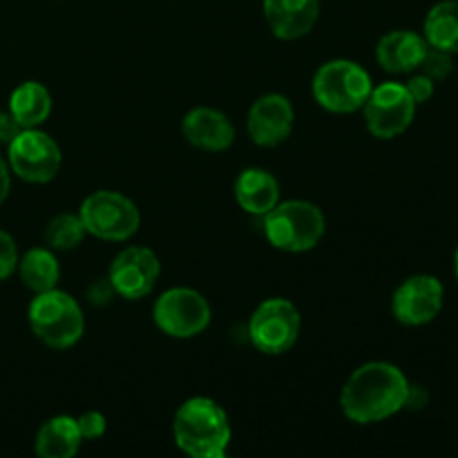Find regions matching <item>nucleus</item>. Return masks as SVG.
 <instances>
[{"mask_svg":"<svg viewBox=\"0 0 458 458\" xmlns=\"http://www.w3.org/2000/svg\"><path fill=\"white\" fill-rule=\"evenodd\" d=\"M30 325L43 344L52 349H70L83 338L85 318L70 293L52 289L36 293L31 300Z\"/></svg>","mask_w":458,"mask_h":458,"instance_id":"4","label":"nucleus"},{"mask_svg":"<svg viewBox=\"0 0 458 458\" xmlns=\"http://www.w3.org/2000/svg\"><path fill=\"white\" fill-rule=\"evenodd\" d=\"M419 70L420 74L429 76V79L437 83V81H445L447 76L452 74V70H454V61H452L450 52H443V49H437V47H428Z\"/></svg>","mask_w":458,"mask_h":458,"instance_id":"23","label":"nucleus"},{"mask_svg":"<svg viewBox=\"0 0 458 458\" xmlns=\"http://www.w3.org/2000/svg\"><path fill=\"white\" fill-rule=\"evenodd\" d=\"M89 300H92L94 304H107L112 300V295H116L114 286L110 284V280H97L92 286H89Z\"/></svg>","mask_w":458,"mask_h":458,"instance_id":"28","label":"nucleus"},{"mask_svg":"<svg viewBox=\"0 0 458 458\" xmlns=\"http://www.w3.org/2000/svg\"><path fill=\"white\" fill-rule=\"evenodd\" d=\"M445 300V289L437 276H411L403 282L392 298V311L401 325L423 327L437 320Z\"/></svg>","mask_w":458,"mask_h":458,"instance_id":"11","label":"nucleus"},{"mask_svg":"<svg viewBox=\"0 0 458 458\" xmlns=\"http://www.w3.org/2000/svg\"><path fill=\"white\" fill-rule=\"evenodd\" d=\"M22 125L13 119L12 112H0V143L9 146L18 134L22 132Z\"/></svg>","mask_w":458,"mask_h":458,"instance_id":"27","label":"nucleus"},{"mask_svg":"<svg viewBox=\"0 0 458 458\" xmlns=\"http://www.w3.org/2000/svg\"><path fill=\"white\" fill-rule=\"evenodd\" d=\"M454 276H456V280H458V249H456V253H454Z\"/></svg>","mask_w":458,"mask_h":458,"instance_id":"30","label":"nucleus"},{"mask_svg":"<svg viewBox=\"0 0 458 458\" xmlns=\"http://www.w3.org/2000/svg\"><path fill=\"white\" fill-rule=\"evenodd\" d=\"M235 197L242 210L264 217L280 201V183L262 168H249L237 177Z\"/></svg>","mask_w":458,"mask_h":458,"instance_id":"17","label":"nucleus"},{"mask_svg":"<svg viewBox=\"0 0 458 458\" xmlns=\"http://www.w3.org/2000/svg\"><path fill=\"white\" fill-rule=\"evenodd\" d=\"M83 437L72 416H54L36 434V454L40 458H72L79 452Z\"/></svg>","mask_w":458,"mask_h":458,"instance_id":"18","label":"nucleus"},{"mask_svg":"<svg viewBox=\"0 0 458 458\" xmlns=\"http://www.w3.org/2000/svg\"><path fill=\"white\" fill-rule=\"evenodd\" d=\"M161 276V262L146 246L123 249L110 264L107 280L114 286L116 295L125 300H141L152 293Z\"/></svg>","mask_w":458,"mask_h":458,"instance_id":"12","label":"nucleus"},{"mask_svg":"<svg viewBox=\"0 0 458 458\" xmlns=\"http://www.w3.org/2000/svg\"><path fill=\"white\" fill-rule=\"evenodd\" d=\"M428 47L429 45L425 36L416 34V31L396 30L378 40L376 58H378L380 67L389 74H407V72L419 70Z\"/></svg>","mask_w":458,"mask_h":458,"instance_id":"16","label":"nucleus"},{"mask_svg":"<svg viewBox=\"0 0 458 458\" xmlns=\"http://www.w3.org/2000/svg\"><path fill=\"white\" fill-rule=\"evenodd\" d=\"M320 16V0H264V18L282 40L307 36Z\"/></svg>","mask_w":458,"mask_h":458,"instance_id":"15","label":"nucleus"},{"mask_svg":"<svg viewBox=\"0 0 458 458\" xmlns=\"http://www.w3.org/2000/svg\"><path fill=\"white\" fill-rule=\"evenodd\" d=\"M410 387L407 376L392 362H367L343 387L340 407L353 423H380L407 407Z\"/></svg>","mask_w":458,"mask_h":458,"instance_id":"1","label":"nucleus"},{"mask_svg":"<svg viewBox=\"0 0 458 458\" xmlns=\"http://www.w3.org/2000/svg\"><path fill=\"white\" fill-rule=\"evenodd\" d=\"M325 215L311 201H277L264 215V233L276 249L286 253H304L320 244L325 235Z\"/></svg>","mask_w":458,"mask_h":458,"instance_id":"3","label":"nucleus"},{"mask_svg":"<svg viewBox=\"0 0 458 458\" xmlns=\"http://www.w3.org/2000/svg\"><path fill=\"white\" fill-rule=\"evenodd\" d=\"M155 325L170 338H195L210 325V304L197 291L179 286L159 295L155 304Z\"/></svg>","mask_w":458,"mask_h":458,"instance_id":"9","label":"nucleus"},{"mask_svg":"<svg viewBox=\"0 0 458 458\" xmlns=\"http://www.w3.org/2000/svg\"><path fill=\"white\" fill-rule=\"evenodd\" d=\"M9 112L22 128H38L52 114V94L36 81H25L9 97Z\"/></svg>","mask_w":458,"mask_h":458,"instance_id":"19","label":"nucleus"},{"mask_svg":"<svg viewBox=\"0 0 458 458\" xmlns=\"http://www.w3.org/2000/svg\"><path fill=\"white\" fill-rule=\"evenodd\" d=\"M7 164L22 182L47 183L61 168V148L47 132L25 128L7 146Z\"/></svg>","mask_w":458,"mask_h":458,"instance_id":"8","label":"nucleus"},{"mask_svg":"<svg viewBox=\"0 0 458 458\" xmlns=\"http://www.w3.org/2000/svg\"><path fill=\"white\" fill-rule=\"evenodd\" d=\"M371 76L362 65L353 61H329L313 76V97L325 110L335 114H349L365 106L369 98Z\"/></svg>","mask_w":458,"mask_h":458,"instance_id":"5","label":"nucleus"},{"mask_svg":"<svg viewBox=\"0 0 458 458\" xmlns=\"http://www.w3.org/2000/svg\"><path fill=\"white\" fill-rule=\"evenodd\" d=\"M79 217L89 235L106 242H125L141 226V213L132 199L114 191H97L81 204Z\"/></svg>","mask_w":458,"mask_h":458,"instance_id":"6","label":"nucleus"},{"mask_svg":"<svg viewBox=\"0 0 458 458\" xmlns=\"http://www.w3.org/2000/svg\"><path fill=\"white\" fill-rule=\"evenodd\" d=\"M9 188H12V177H9V164L0 157V206L9 197Z\"/></svg>","mask_w":458,"mask_h":458,"instance_id":"29","label":"nucleus"},{"mask_svg":"<svg viewBox=\"0 0 458 458\" xmlns=\"http://www.w3.org/2000/svg\"><path fill=\"white\" fill-rule=\"evenodd\" d=\"M405 89L414 98L416 106H420V103H428L434 97V81L425 74H416L407 81Z\"/></svg>","mask_w":458,"mask_h":458,"instance_id":"26","label":"nucleus"},{"mask_svg":"<svg viewBox=\"0 0 458 458\" xmlns=\"http://www.w3.org/2000/svg\"><path fill=\"white\" fill-rule=\"evenodd\" d=\"M300 327L302 318L295 304L284 298H273L255 309L249 325V338L258 352L280 356L298 343Z\"/></svg>","mask_w":458,"mask_h":458,"instance_id":"7","label":"nucleus"},{"mask_svg":"<svg viewBox=\"0 0 458 458\" xmlns=\"http://www.w3.org/2000/svg\"><path fill=\"white\" fill-rule=\"evenodd\" d=\"M183 137L191 146L206 152H222L235 141V128L224 112L213 107H195L183 116Z\"/></svg>","mask_w":458,"mask_h":458,"instance_id":"14","label":"nucleus"},{"mask_svg":"<svg viewBox=\"0 0 458 458\" xmlns=\"http://www.w3.org/2000/svg\"><path fill=\"white\" fill-rule=\"evenodd\" d=\"M293 106L289 103V98L282 94H267L253 103L246 128H249L253 143L262 148H273L289 139L291 130H293Z\"/></svg>","mask_w":458,"mask_h":458,"instance_id":"13","label":"nucleus"},{"mask_svg":"<svg viewBox=\"0 0 458 458\" xmlns=\"http://www.w3.org/2000/svg\"><path fill=\"white\" fill-rule=\"evenodd\" d=\"M179 450L192 458H222L231 445V420L215 401L191 398L177 410L173 420Z\"/></svg>","mask_w":458,"mask_h":458,"instance_id":"2","label":"nucleus"},{"mask_svg":"<svg viewBox=\"0 0 458 458\" xmlns=\"http://www.w3.org/2000/svg\"><path fill=\"white\" fill-rule=\"evenodd\" d=\"M18 249L16 242L9 233L0 231V282L7 280L13 276V271L18 268Z\"/></svg>","mask_w":458,"mask_h":458,"instance_id":"24","label":"nucleus"},{"mask_svg":"<svg viewBox=\"0 0 458 458\" xmlns=\"http://www.w3.org/2000/svg\"><path fill=\"white\" fill-rule=\"evenodd\" d=\"M425 40L429 47L458 54V0H443L425 18Z\"/></svg>","mask_w":458,"mask_h":458,"instance_id":"20","label":"nucleus"},{"mask_svg":"<svg viewBox=\"0 0 458 458\" xmlns=\"http://www.w3.org/2000/svg\"><path fill=\"white\" fill-rule=\"evenodd\" d=\"M18 273H21V280L27 289L34 291V293H45V291L56 289L61 267H58L52 250L31 249L18 259Z\"/></svg>","mask_w":458,"mask_h":458,"instance_id":"21","label":"nucleus"},{"mask_svg":"<svg viewBox=\"0 0 458 458\" xmlns=\"http://www.w3.org/2000/svg\"><path fill=\"white\" fill-rule=\"evenodd\" d=\"M367 130L376 139H396L416 116V103L401 83H380L362 106Z\"/></svg>","mask_w":458,"mask_h":458,"instance_id":"10","label":"nucleus"},{"mask_svg":"<svg viewBox=\"0 0 458 458\" xmlns=\"http://www.w3.org/2000/svg\"><path fill=\"white\" fill-rule=\"evenodd\" d=\"M79 423V432L83 437V441H94V438H101L106 434L107 420L106 416L98 414V411H88V414L79 416L76 419Z\"/></svg>","mask_w":458,"mask_h":458,"instance_id":"25","label":"nucleus"},{"mask_svg":"<svg viewBox=\"0 0 458 458\" xmlns=\"http://www.w3.org/2000/svg\"><path fill=\"white\" fill-rule=\"evenodd\" d=\"M85 226L81 222L79 215H56L52 222L45 228V242L49 244V249L56 250H72L83 242L85 237Z\"/></svg>","mask_w":458,"mask_h":458,"instance_id":"22","label":"nucleus"}]
</instances>
